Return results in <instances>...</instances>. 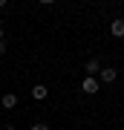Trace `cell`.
<instances>
[{
	"instance_id": "cell-1",
	"label": "cell",
	"mask_w": 124,
	"mask_h": 130,
	"mask_svg": "<svg viewBox=\"0 0 124 130\" xmlns=\"http://www.w3.org/2000/svg\"><path fill=\"white\" fill-rule=\"evenodd\" d=\"M118 78V70L115 67H101V72H98V84H113Z\"/></svg>"
},
{
	"instance_id": "cell-2",
	"label": "cell",
	"mask_w": 124,
	"mask_h": 130,
	"mask_svg": "<svg viewBox=\"0 0 124 130\" xmlns=\"http://www.w3.org/2000/svg\"><path fill=\"white\" fill-rule=\"evenodd\" d=\"M84 72H87V78H98V72H101V61H98V58H90L87 64H84Z\"/></svg>"
},
{
	"instance_id": "cell-3",
	"label": "cell",
	"mask_w": 124,
	"mask_h": 130,
	"mask_svg": "<svg viewBox=\"0 0 124 130\" xmlns=\"http://www.w3.org/2000/svg\"><path fill=\"white\" fill-rule=\"evenodd\" d=\"M81 90H84L87 95H95L98 90H101V84H98V78H84V81H81Z\"/></svg>"
},
{
	"instance_id": "cell-4",
	"label": "cell",
	"mask_w": 124,
	"mask_h": 130,
	"mask_svg": "<svg viewBox=\"0 0 124 130\" xmlns=\"http://www.w3.org/2000/svg\"><path fill=\"white\" fill-rule=\"evenodd\" d=\"M0 104H3L6 110H14V107H17V95L14 93H3L0 95Z\"/></svg>"
},
{
	"instance_id": "cell-5",
	"label": "cell",
	"mask_w": 124,
	"mask_h": 130,
	"mask_svg": "<svg viewBox=\"0 0 124 130\" xmlns=\"http://www.w3.org/2000/svg\"><path fill=\"white\" fill-rule=\"evenodd\" d=\"M110 35L113 38H124V20L121 18H115L113 23H110Z\"/></svg>"
},
{
	"instance_id": "cell-6",
	"label": "cell",
	"mask_w": 124,
	"mask_h": 130,
	"mask_svg": "<svg viewBox=\"0 0 124 130\" xmlns=\"http://www.w3.org/2000/svg\"><path fill=\"white\" fill-rule=\"evenodd\" d=\"M46 95H49V90H46L43 84H35V87H32V98H35V101H46Z\"/></svg>"
},
{
	"instance_id": "cell-7",
	"label": "cell",
	"mask_w": 124,
	"mask_h": 130,
	"mask_svg": "<svg viewBox=\"0 0 124 130\" xmlns=\"http://www.w3.org/2000/svg\"><path fill=\"white\" fill-rule=\"evenodd\" d=\"M32 130H49V124H46V121H35Z\"/></svg>"
},
{
	"instance_id": "cell-8",
	"label": "cell",
	"mask_w": 124,
	"mask_h": 130,
	"mask_svg": "<svg viewBox=\"0 0 124 130\" xmlns=\"http://www.w3.org/2000/svg\"><path fill=\"white\" fill-rule=\"evenodd\" d=\"M6 49H9V43H6V41H0V58L6 55Z\"/></svg>"
},
{
	"instance_id": "cell-9",
	"label": "cell",
	"mask_w": 124,
	"mask_h": 130,
	"mask_svg": "<svg viewBox=\"0 0 124 130\" xmlns=\"http://www.w3.org/2000/svg\"><path fill=\"white\" fill-rule=\"evenodd\" d=\"M3 130H14V124H6V127H3Z\"/></svg>"
},
{
	"instance_id": "cell-10",
	"label": "cell",
	"mask_w": 124,
	"mask_h": 130,
	"mask_svg": "<svg viewBox=\"0 0 124 130\" xmlns=\"http://www.w3.org/2000/svg\"><path fill=\"white\" fill-rule=\"evenodd\" d=\"M0 41H3V26H0Z\"/></svg>"
}]
</instances>
